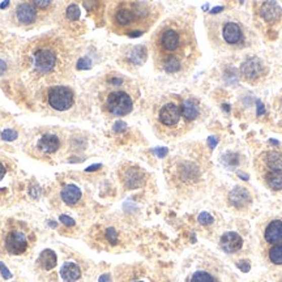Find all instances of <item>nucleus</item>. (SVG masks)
Instances as JSON below:
<instances>
[{
	"label": "nucleus",
	"instance_id": "f257e3e1",
	"mask_svg": "<svg viewBox=\"0 0 282 282\" xmlns=\"http://www.w3.org/2000/svg\"><path fill=\"white\" fill-rule=\"evenodd\" d=\"M155 67L168 74L188 71L197 59V45L192 21L174 16L157 29L152 39Z\"/></svg>",
	"mask_w": 282,
	"mask_h": 282
},
{
	"label": "nucleus",
	"instance_id": "f03ea898",
	"mask_svg": "<svg viewBox=\"0 0 282 282\" xmlns=\"http://www.w3.org/2000/svg\"><path fill=\"white\" fill-rule=\"evenodd\" d=\"M72 63L71 50L62 37L41 35L30 41L22 54V65L33 80L55 83L64 77Z\"/></svg>",
	"mask_w": 282,
	"mask_h": 282
},
{
	"label": "nucleus",
	"instance_id": "7ed1b4c3",
	"mask_svg": "<svg viewBox=\"0 0 282 282\" xmlns=\"http://www.w3.org/2000/svg\"><path fill=\"white\" fill-rule=\"evenodd\" d=\"M159 16L157 6L144 2H123L112 6L110 24L115 33L130 37L141 35Z\"/></svg>",
	"mask_w": 282,
	"mask_h": 282
},
{
	"label": "nucleus",
	"instance_id": "20e7f679",
	"mask_svg": "<svg viewBox=\"0 0 282 282\" xmlns=\"http://www.w3.org/2000/svg\"><path fill=\"white\" fill-rule=\"evenodd\" d=\"M154 128L157 134L165 137H177L186 132L191 124L184 119L182 111V98L179 96H166L155 106Z\"/></svg>",
	"mask_w": 282,
	"mask_h": 282
},
{
	"label": "nucleus",
	"instance_id": "39448f33",
	"mask_svg": "<svg viewBox=\"0 0 282 282\" xmlns=\"http://www.w3.org/2000/svg\"><path fill=\"white\" fill-rule=\"evenodd\" d=\"M213 26L211 35L216 44L229 49H240L246 46L247 33H246L245 25L239 20L230 19V17L218 19L213 21Z\"/></svg>",
	"mask_w": 282,
	"mask_h": 282
},
{
	"label": "nucleus",
	"instance_id": "423d86ee",
	"mask_svg": "<svg viewBox=\"0 0 282 282\" xmlns=\"http://www.w3.org/2000/svg\"><path fill=\"white\" fill-rule=\"evenodd\" d=\"M101 105L106 114L111 116H124L134 110V97L128 90L115 88L101 94Z\"/></svg>",
	"mask_w": 282,
	"mask_h": 282
},
{
	"label": "nucleus",
	"instance_id": "0eeeda50",
	"mask_svg": "<svg viewBox=\"0 0 282 282\" xmlns=\"http://www.w3.org/2000/svg\"><path fill=\"white\" fill-rule=\"evenodd\" d=\"M44 98L50 109L55 111H67L74 103L73 90L64 85H54L46 88Z\"/></svg>",
	"mask_w": 282,
	"mask_h": 282
},
{
	"label": "nucleus",
	"instance_id": "6e6552de",
	"mask_svg": "<svg viewBox=\"0 0 282 282\" xmlns=\"http://www.w3.org/2000/svg\"><path fill=\"white\" fill-rule=\"evenodd\" d=\"M46 13L34 6V3L24 2L16 6L13 11V21L20 26H34L44 19Z\"/></svg>",
	"mask_w": 282,
	"mask_h": 282
},
{
	"label": "nucleus",
	"instance_id": "1a4fd4ad",
	"mask_svg": "<svg viewBox=\"0 0 282 282\" xmlns=\"http://www.w3.org/2000/svg\"><path fill=\"white\" fill-rule=\"evenodd\" d=\"M6 250L12 255H22L28 251V234L20 229H12L6 235Z\"/></svg>",
	"mask_w": 282,
	"mask_h": 282
},
{
	"label": "nucleus",
	"instance_id": "9d476101",
	"mask_svg": "<svg viewBox=\"0 0 282 282\" xmlns=\"http://www.w3.org/2000/svg\"><path fill=\"white\" fill-rule=\"evenodd\" d=\"M265 72H267V68L259 58H248L240 67V73H242L243 78L252 84L258 83L265 74Z\"/></svg>",
	"mask_w": 282,
	"mask_h": 282
},
{
	"label": "nucleus",
	"instance_id": "9b49d317",
	"mask_svg": "<svg viewBox=\"0 0 282 282\" xmlns=\"http://www.w3.org/2000/svg\"><path fill=\"white\" fill-rule=\"evenodd\" d=\"M116 282H152V279L141 265H131L119 273Z\"/></svg>",
	"mask_w": 282,
	"mask_h": 282
},
{
	"label": "nucleus",
	"instance_id": "f8f14e48",
	"mask_svg": "<svg viewBox=\"0 0 282 282\" xmlns=\"http://www.w3.org/2000/svg\"><path fill=\"white\" fill-rule=\"evenodd\" d=\"M259 171L278 170L282 169V153L277 150H267L263 152L258 158Z\"/></svg>",
	"mask_w": 282,
	"mask_h": 282
},
{
	"label": "nucleus",
	"instance_id": "ddd939ff",
	"mask_svg": "<svg viewBox=\"0 0 282 282\" xmlns=\"http://www.w3.org/2000/svg\"><path fill=\"white\" fill-rule=\"evenodd\" d=\"M122 183L127 187L128 189H135L143 186L144 183V174L136 166H130L120 170Z\"/></svg>",
	"mask_w": 282,
	"mask_h": 282
},
{
	"label": "nucleus",
	"instance_id": "4468645a",
	"mask_svg": "<svg viewBox=\"0 0 282 282\" xmlns=\"http://www.w3.org/2000/svg\"><path fill=\"white\" fill-rule=\"evenodd\" d=\"M60 148H62V140L59 136H56L54 134L44 135L37 143L38 152L44 155L55 154Z\"/></svg>",
	"mask_w": 282,
	"mask_h": 282
},
{
	"label": "nucleus",
	"instance_id": "2eb2a0df",
	"mask_svg": "<svg viewBox=\"0 0 282 282\" xmlns=\"http://www.w3.org/2000/svg\"><path fill=\"white\" fill-rule=\"evenodd\" d=\"M220 246L223 251L227 252V254H234V252H238L243 246V239L242 236L238 235L234 231H229V233L223 234L221 236Z\"/></svg>",
	"mask_w": 282,
	"mask_h": 282
},
{
	"label": "nucleus",
	"instance_id": "dca6fc26",
	"mask_svg": "<svg viewBox=\"0 0 282 282\" xmlns=\"http://www.w3.org/2000/svg\"><path fill=\"white\" fill-rule=\"evenodd\" d=\"M182 111H183L184 119L191 124L196 119L200 118V115H202V106L193 98L182 99Z\"/></svg>",
	"mask_w": 282,
	"mask_h": 282
},
{
	"label": "nucleus",
	"instance_id": "f3484780",
	"mask_svg": "<svg viewBox=\"0 0 282 282\" xmlns=\"http://www.w3.org/2000/svg\"><path fill=\"white\" fill-rule=\"evenodd\" d=\"M281 7L274 2H267L260 6V16L268 24H274L281 19Z\"/></svg>",
	"mask_w": 282,
	"mask_h": 282
},
{
	"label": "nucleus",
	"instance_id": "a211bd4d",
	"mask_svg": "<svg viewBox=\"0 0 282 282\" xmlns=\"http://www.w3.org/2000/svg\"><path fill=\"white\" fill-rule=\"evenodd\" d=\"M229 202L234 208L242 209L246 208L251 203V195L247 189L243 187H235V188L229 193Z\"/></svg>",
	"mask_w": 282,
	"mask_h": 282
},
{
	"label": "nucleus",
	"instance_id": "6ab92c4d",
	"mask_svg": "<svg viewBox=\"0 0 282 282\" xmlns=\"http://www.w3.org/2000/svg\"><path fill=\"white\" fill-rule=\"evenodd\" d=\"M83 272L77 263L74 261H65L60 269V277L64 282H76L81 278Z\"/></svg>",
	"mask_w": 282,
	"mask_h": 282
},
{
	"label": "nucleus",
	"instance_id": "aec40b11",
	"mask_svg": "<svg viewBox=\"0 0 282 282\" xmlns=\"http://www.w3.org/2000/svg\"><path fill=\"white\" fill-rule=\"evenodd\" d=\"M264 238L269 245L282 242V221L281 220H273L270 221L269 225L267 226L264 231Z\"/></svg>",
	"mask_w": 282,
	"mask_h": 282
},
{
	"label": "nucleus",
	"instance_id": "412c9836",
	"mask_svg": "<svg viewBox=\"0 0 282 282\" xmlns=\"http://www.w3.org/2000/svg\"><path fill=\"white\" fill-rule=\"evenodd\" d=\"M263 174L264 183L267 184L273 191H281L282 189V169L278 170H267L261 171Z\"/></svg>",
	"mask_w": 282,
	"mask_h": 282
},
{
	"label": "nucleus",
	"instance_id": "4be33fe9",
	"mask_svg": "<svg viewBox=\"0 0 282 282\" xmlns=\"http://www.w3.org/2000/svg\"><path fill=\"white\" fill-rule=\"evenodd\" d=\"M81 196L83 195H81L78 187L73 186V184H67V186L63 187L62 198L67 205H71V207L76 205L81 200Z\"/></svg>",
	"mask_w": 282,
	"mask_h": 282
},
{
	"label": "nucleus",
	"instance_id": "5701e85b",
	"mask_svg": "<svg viewBox=\"0 0 282 282\" xmlns=\"http://www.w3.org/2000/svg\"><path fill=\"white\" fill-rule=\"evenodd\" d=\"M38 265L45 270H51L56 265V255L51 250H45L38 258Z\"/></svg>",
	"mask_w": 282,
	"mask_h": 282
},
{
	"label": "nucleus",
	"instance_id": "b1692460",
	"mask_svg": "<svg viewBox=\"0 0 282 282\" xmlns=\"http://www.w3.org/2000/svg\"><path fill=\"white\" fill-rule=\"evenodd\" d=\"M269 260L276 265H282V242L274 243L268 251Z\"/></svg>",
	"mask_w": 282,
	"mask_h": 282
},
{
	"label": "nucleus",
	"instance_id": "393cba45",
	"mask_svg": "<svg viewBox=\"0 0 282 282\" xmlns=\"http://www.w3.org/2000/svg\"><path fill=\"white\" fill-rule=\"evenodd\" d=\"M189 282H217L211 273L207 270H197L191 276Z\"/></svg>",
	"mask_w": 282,
	"mask_h": 282
},
{
	"label": "nucleus",
	"instance_id": "a878e982",
	"mask_svg": "<svg viewBox=\"0 0 282 282\" xmlns=\"http://www.w3.org/2000/svg\"><path fill=\"white\" fill-rule=\"evenodd\" d=\"M67 17H68L71 21H76L80 17V10L76 4H71V6L67 8Z\"/></svg>",
	"mask_w": 282,
	"mask_h": 282
},
{
	"label": "nucleus",
	"instance_id": "bb28decb",
	"mask_svg": "<svg viewBox=\"0 0 282 282\" xmlns=\"http://www.w3.org/2000/svg\"><path fill=\"white\" fill-rule=\"evenodd\" d=\"M34 3V6L37 7L38 10L39 11H42V12H45V13H47V11L53 7V3L51 2H47V0H37V2H33Z\"/></svg>",
	"mask_w": 282,
	"mask_h": 282
},
{
	"label": "nucleus",
	"instance_id": "cd10ccee",
	"mask_svg": "<svg viewBox=\"0 0 282 282\" xmlns=\"http://www.w3.org/2000/svg\"><path fill=\"white\" fill-rule=\"evenodd\" d=\"M198 222L203 223V225H209V223L213 222V217L208 213H202L198 216Z\"/></svg>",
	"mask_w": 282,
	"mask_h": 282
},
{
	"label": "nucleus",
	"instance_id": "c85d7f7f",
	"mask_svg": "<svg viewBox=\"0 0 282 282\" xmlns=\"http://www.w3.org/2000/svg\"><path fill=\"white\" fill-rule=\"evenodd\" d=\"M16 136H17V135H16V132H13V131H11V130H7L3 132V139L4 140H15Z\"/></svg>",
	"mask_w": 282,
	"mask_h": 282
},
{
	"label": "nucleus",
	"instance_id": "c756f323",
	"mask_svg": "<svg viewBox=\"0 0 282 282\" xmlns=\"http://www.w3.org/2000/svg\"><path fill=\"white\" fill-rule=\"evenodd\" d=\"M6 173H7V169H6V166H4L3 164H0V180L3 179L4 178V175H6Z\"/></svg>",
	"mask_w": 282,
	"mask_h": 282
},
{
	"label": "nucleus",
	"instance_id": "7c9ffc66",
	"mask_svg": "<svg viewBox=\"0 0 282 282\" xmlns=\"http://www.w3.org/2000/svg\"><path fill=\"white\" fill-rule=\"evenodd\" d=\"M62 220H63V222L67 223V225H73V221H72L71 218L65 217V216H62Z\"/></svg>",
	"mask_w": 282,
	"mask_h": 282
},
{
	"label": "nucleus",
	"instance_id": "2f4dec72",
	"mask_svg": "<svg viewBox=\"0 0 282 282\" xmlns=\"http://www.w3.org/2000/svg\"><path fill=\"white\" fill-rule=\"evenodd\" d=\"M0 269H2V270H3V272H4V276H6V277H10V273H8V270H7L6 268H4L3 264H0Z\"/></svg>",
	"mask_w": 282,
	"mask_h": 282
},
{
	"label": "nucleus",
	"instance_id": "473e14b6",
	"mask_svg": "<svg viewBox=\"0 0 282 282\" xmlns=\"http://www.w3.org/2000/svg\"><path fill=\"white\" fill-rule=\"evenodd\" d=\"M4 69H6V64H4V62H2V60H0V73H2Z\"/></svg>",
	"mask_w": 282,
	"mask_h": 282
},
{
	"label": "nucleus",
	"instance_id": "72a5a7b5",
	"mask_svg": "<svg viewBox=\"0 0 282 282\" xmlns=\"http://www.w3.org/2000/svg\"><path fill=\"white\" fill-rule=\"evenodd\" d=\"M281 111H282V103H281Z\"/></svg>",
	"mask_w": 282,
	"mask_h": 282
}]
</instances>
